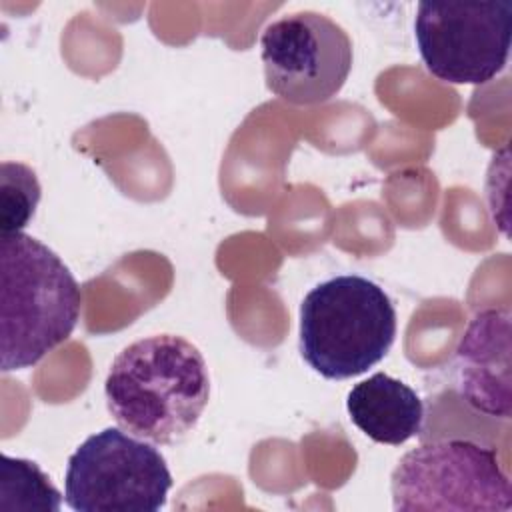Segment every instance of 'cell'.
Returning a JSON list of instances; mask_svg holds the SVG:
<instances>
[{
    "instance_id": "1",
    "label": "cell",
    "mask_w": 512,
    "mask_h": 512,
    "mask_svg": "<svg viewBox=\"0 0 512 512\" xmlns=\"http://www.w3.org/2000/svg\"><path fill=\"white\" fill-rule=\"evenodd\" d=\"M104 396L122 430L152 444H174L196 428L208 404L206 360L182 336L140 338L112 360Z\"/></svg>"
},
{
    "instance_id": "2",
    "label": "cell",
    "mask_w": 512,
    "mask_h": 512,
    "mask_svg": "<svg viewBox=\"0 0 512 512\" xmlns=\"http://www.w3.org/2000/svg\"><path fill=\"white\" fill-rule=\"evenodd\" d=\"M82 292L70 268L38 238H0V368L38 364L74 332Z\"/></svg>"
},
{
    "instance_id": "3",
    "label": "cell",
    "mask_w": 512,
    "mask_h": 512,
    "mask_svg": "<svg viewBox=\"0 0 512 512\" xmlns=\"http://www.w3.org/2000/svg\"><path fill=\"white\" fill-rule=\"evenodd\" d=\"M394 338L396 308L366 276H332L300 304V354L328 380L364 374L390 352Z\"/></svg>"
},
{
    "instance_id": "4",
    "label": "cell",
    "mask_w": 512,
    "mask_h": 512,
    "mask_svg": "<svg viewBox=\"0 0 512 512\" xmlns=\"http://www.w3.org/2000/svg\"><path fill=\"white\" fill-rule=\"evenodd\" d=\"M392 508L420 510H502L512 508L510 478L492 448L450 438L406 452L390 476Z\"/></svg>"
},
{
    "instance_id": "5",
    "label": "cell",
    "mask_w": 512,
    "mask_h": 512,
    "mask_svg": "<svg viewBox=\"0 0 512 512\" xmlns=\"http://www.w3.org/2000/svg\"><path fill=\"white\" fill-rule=\"evenodd\" d=\"M170 488L172 474L152 442L104 428L68 458L64 502L74 512H158Z\"/></svg>"
},
{
    "instance_id": "6",
    "label": "cell",
    "mask_w": 512,
    "mask_h": 512,
    "mask_svg": "<svg viewBox=\"0 0 512 512\" xmlns=\"http://www.w3.org/2000/svg\"><path fill=\"white\" fill-rule=\"evenodd\" d=\"M414 38L432 76L448 84H484L508 64L512 2H420Z\"/></svg>"
},
{
    "instance_id": "7",
    "label": "cell",
    "mask_w": 512,
    "mask_h": 512,
    "mask_svg": "<svg viewBox=\"0 0 512 512\" xmlns=\"http://www.w3.org/2000/svg\"><path fill=\"white\" fill-rule=\"evenodd\" d=\"M266 86L298 106L334 98L352 70V42L340 24L312 10L284 14L262 36Z\"/></svg>"
},
{
    "instance_id": "8",
    "label": "cell",
    "mask_w": 512,
    "mask_h": 512,
    "mask_svg": "<svg viewBox=\"0 0 512 512\" xmlns=\"http://www.w3.org/2000/svg\"><path fill=\"white\" fill-rule=\"evenodd\" d=\"M458 392L476 412L510 416V314L482 310L456 348Z\"/></svg>"
},
{
    "instance_id": "9",
    "label": "cell",
    "mask_w": 512,
    "mask_h": 512,
    "mask_svg": "<svg viewBox=\"0 0 512 512\" xmlns=\"http://www.w3.org/2000/svg\"><path fill=\"white\" fill-rule=\"evenodd\" d=\"M352 424L378 444L400 446L420 434L424 404L402 380L384 372L352 386L346 398Z\"/></svg>"
},
{
    "instance_id": "10",
    "label": "cell",
    "mask_w": 512,
    "mask_h": 512,
    "mask_svg": "<svg viewBox=\"0 0 512 512\" xmlns=\"http://www.w3.org/2000/svg\"><path fill=\"white\" fill-rule=\"evenodd\" d=\"M60 506L62 494L36 462L2 454L0 510L58 512Z\"/></svg>"
},
{
    "instance_id": "11",
    "label": "cell",
    "mask_w": 512,
    "mask_h": 512,
    "mask_svg": "<svg viewBox=\"0 0 512 512\" xmlns=\"http://www.w3.org/2000/svg\"><path fill=\"white\" fill-rule=\"evenodd\" d=\"M36 172L22 162L0 164V230L2 234L22 232L32 220L40 202Z\"/></svg>"
}]
</instances>
